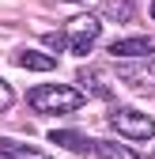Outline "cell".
I'll return each mask as SVG.
<instances>
[{
  "label": "cell",
  "mask_w": 155,
  "mask_h": 159,
  "mask_svg": "<svg viewBox=\"0 0 155 159\" xmlns=\"http://www.w3.org/2000/svg\"><path fill=\"white\" fill-rule=\"evenodd\" d=\"M27 102L38 114H72L87 102V91H76L68 84H38L27 91Z\"/></svg>",
  "instance_id": "cell-1"
},
{
  "label": "cell",
  "mask_w": 155,
  "mask_h": 159,
  "mask_svg": "<svg viewBox=\"0 0 155 159\" xmlns=\"http://www.w3.org/2000/svg\"><path fill=\"white\" fill-rule=\"evenodd\" d=\"M110 129L117 136H125V140H151V136H155V117L121 106V110L110 114Z\"/></svg>",
  "instance_id": "cell-2"
},
{
  "label": "cell",
  "mask_w": 155,
  "mask_h": 159,
  "mask_svg": "<svg viewBox=\"0 0 155 159\" xmlns=\"http://www.w3.org/2000/svg\"><path fill=\"white\" fill-rule=\"evenodd\" d=\"M99 30H102V19L99 15H72L64 23V34H68V53L76 57H87L91 46L99 42Z\"/></svg>",
  "instance_id": "cell-3"
},
{
  "label": "cell",
  "mask_w": 155,
  "mask_h": 159,
  "mask_svg": "<svg viewBox=\"0 0 155 159\" xmlns=\"http://www.w3.org/2000/svg\"><path fill=\"white\" fill-rule=\"evenodd\" d=\"M117 72H121V80H125L132 91L151 95V84H155V65L151 61H144V65H121Z\"/></svg>",
  "instance_id": "cell-4"
},
{
  "label": "cell",
  "mask_w": 155,
  "mask_h": 159,
  "mask_svg": "<svg viewBox=\"0 0 155 159\" xmlns=\"http://www.w3.org/2000/svg\"><path fill=\"white\" fill-rule=\"evenodd\" d=\"M110 57H121V61H132V57H155V38H117L110 46Z\"/></svg>",
  "instance_id": "cell-5"
},
{
  "label": "cell",
  "mask_w": 155,
  "mask_h": 159,
  "mask_svg": "<svg viewBox=\"0 0 155 159\" xmlns=\"http://www.w3.org/2000/svg\"><path fill=\"white\" fill-rule=\"evenodd\" d=\"M49 144H57V148H68V152H76V155H87V152H95V140H91V136H83V133H72V129H53V133H49Z\"/></svg>",
  "instance_id": "cell-6"
},
{
  "label": "cell",
  "mask_w": 155,
  "mask_h": 159,
  "mask_svg": "<svg viewBox=\"0 0 155 159\" xmlns=\"http://www.w3.org/2000/svg\"><path fill=\"white\" fill-rule=\"evenodd\" d=\"M0 155H4V159H49L46 152H38L34 144L11 140V136H0Z\"/></svg>",
  "instance_id": "cell-7"
},
{
  "label": "cell",
  "mask_w": 155,
  "mask_h": 159,
  "mask_svg": "<svg viewBox=\"0 0 155 159\" xmlns=\"http://www.w3.org/2000/svg\"><path fill=\"white\" fill-rule=\"evenodd\" d=\"M15 65H23L30 72H53L57 68V57L53 53H38V49H23V53L15 57Z\"/></svg>",
  "instance_id": "cell-8"
},
{
  "label": "cell",
  "mask_w": 155,
  "mask_h": 159,
  "mask_svg": "<svg viewBox=\"0 0 155 159\" xmlns=\"http://www.w3.org/2000/svg\"><path fill=\"white\" fill-rule=\"evenodd\" d=\"M80 84L91 95H99V98H113V87L102 80V72H95V68H80Z\"/></svg>",
  "instance_id": "cell-9"
},
{
  "label": "cell",
  "mask_w": 155,
  "mask_h": 159,
  "mask_svg": "<svg viewBox=\"0 0 155 159\" xmlns=\"http://www.w3.org/2000/svg\"><path fill=\"white\" fill-rule=\"evenodd\" d=\"M132 0H102V19H113V23H129L132 19Z\"/></svg>",
  "instance_id": "cell-10"
},
{
  "label": "cell",
  "mask_w": 155,
  "mask_h": 159,
  "mask_svg": "<svg viewBox=\"0 0 155 159\" xmlns=\"http://www.w3.org/2000/svg\"><path fill=\"white\" fill-rule=\"evenodd\" d=\"M95 155L99 159H136V152H129L117 140H95Z\"/></svg>",
  "instance_id": "cell-11"
},
{
  "label": "cell",
  "mask_w": 155,
  "mask_h": 159,
  "mask_svg": "<svg viewBox=\"0 0 155 159\" xmlns=\"http://www.w3.org/2000/svg\"><path fill=\"white\" fill-rule=\"evenodd\" d=\"M42 42H46L53 53H64V49H68V34H64V30H61V34H57V30H49V34H42Z\"/></svg>",
  "instance_id": "cell-12"
},
{
  "label": "cell",
  "mask_w": 155,
  "mask_h": 159,
  "mask_svg": "<svg viewBox=\"0 0 155 159\" xmlns=\"http://www.w3.org/2000/svg\"><path fill=\"white\" fill-rule=\"evenodd\" d=\"M11 102H15V91L4 84V80H0V114H4V110H11Z\"/></svg>",
  "instance_id": "cell-13"
},
{
  "label": "cell",
  "mask_w": 155,
  "mask_h": 159,
  "mask_svg": "<svg viewBox=\"0 0 155 159\" xmlns=\"http://www.w3.org/2000/svg\"><path fill=\"white\" fill-rule=\"evenodd\" d=\"M148 11H151V19H155V0H151V8H148Z\"/></svg>",
  "instance_id": "cell-14"
},
{
  "label": "cell",
  "mask_w": 155,
  "mask_h": 159,
  "mask_svg": "<svg viewBox=\"0 0 155 159\" xmlns=\"http://www.w3.org/2000/svg\"><path fill=\"white\" fill-rule=\"evenodd\" d=\"M148 159H155V152H148Z\"/></svg>",
  "instance_id": "cell-15"
}]
</instances>
